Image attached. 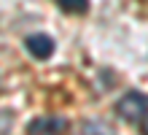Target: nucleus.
I'll return each instance as SVG.
<instances>
[{
    "label": "nucleus",
    "mask_w": 148,
    "mask_h": 135,
    "mask_svg": "<svg viewBox=\"0 0 148 135\" xmlns=\"http://www.w3.org/2000/svg\"><path fill=\"white\" fill-rule=\"evenodd\" d=\"M116 114L124 122H129V124H140L145 116H148V100H145V95H140V92L124 95L116 103Z\"/></svg>",
    "instance_id": "1"
},
{
    "label": "nucleus",
    "mask_w": 148,
    "mask_h": 135,
    "mask_svg": "<svg viewBox=\"0 0 148 135\" xmlns=\"http://www.w3.org/2000/svg\"><path fill=\"white\" fill-rule=\"evenodd\" d=\"M24 46H27V51H30L35 60H49L51 54H54V41H51L49 35H43V33L30 35V38L24 41Z\"/></svg>",
    "instance_id": "2"
},
{
    "label": "nucleus",
    "mask_w": 148,
    "mask_h": 135,
    "mask_svg": "<svg viewBox=\"0 0 148 135\" xmlns=\"http://www.w3.org/2000/svg\"><path fill=\"white\" fill-rule=\"evenodd\" d=\"M67 122L65 119H54V116H40V119L30 122V132H65Z\"/></svg>",
    "instance_id": "3"
},
{
    "label": "nucleus",
    "mask_w": 148,
    "mask_h": 135,
    "mask_svg": "<svg viewBox=\"0 0 148 135\" xmlns=\"http://www.w3.org/2000/svg\"><path fill=\"white\" fill-rule=\"evenodd\" d=\"M54 3L62 11H70V14H84L89 8V0H54Z\"/></svg>",
    "instance_id": "4"
},
{
    "label": "nucleus",
    "mask_w": 148,
    "mask_h": 135,
    "mask_svg": "<svg viewBox=\"0 0 148 135\" xmlns=\"http://www.w3.org/2000/svg\"><path fill=\"white\" fill-rule=\"evenodd\" d=\"M143 130L148 132V116H145V119H143Z\"/></svg>",
    "instance_id": "5"
}]
</instances>
